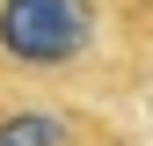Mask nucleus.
<instances>
[{
	"label": "nucleus",
	"instance_id": "f03ea898",
	"mask_svg": "<svg viewBox=\"0 0 153 146\" xmlns=\"http://www.w3.org/2000/svg\"><path fill=\"white\" fill-rule=\"evenodd\" d=\"M0 146H80V124L59 110H7L0 117Z\"/></svg>",
	"mask_w": 153,
	"mask_h": 146
},
{
	"label": "nucleus",
	"instance_id": "f257e3e1",
	"mask_svg": "<svg viewBox=\"0 0 153 146\" xmlns=\"http://www.w3.org/2000/svg\"><path fill=\"white\" fill-rule=\"evenodd\" d=\"M95 51V0H0V59L22 73H59Z\"/></svg>",
	"mask_w": 153,
	"mask_h": 146
}]
</instances>
